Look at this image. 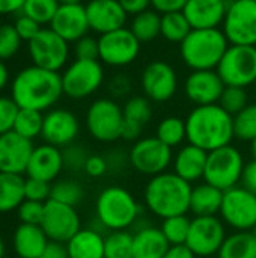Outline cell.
Masks as SVG:
<instances>
[{
  "label": "cell",
  "mask_w": 256,
  "mask_h": 258,
  "mask_svg": "<svg viewBox=\"0 0 256 258\" xmlns=\"http://www.w3.org/2000/svg\"><path fill=\"white\" fill-rule=\"evenodd\" d=\"M174 160L172 148L164 145L157 136L140 138L133 144L128 153V163L131 168L148 177L166 172Z\"/></svg>",
  "instance_id": "obj_10"
},
{
  "label": "cell",
  "mask_w": 256,
  "mask_h": 258,
  "mask_svg": "<svg viewBox=\"0 0 256 258\" xmlns=\"http://www.w3.org/2000/svg\"><path fill=\"white\" fill-rule=\"evenodd\" d=\"M228 5L223 0H189L183 9L192 29H219Z\"/></svg>",
  "instance_id": "obj_24"
},
{
  "label": "cell",
  "mask_w": 256,
  "mask_h": 258,
  "mask_svg": "<svg viewBox=\"0 0 256 258\" xmlns=\"http://www.w3.org/2000/svg\"><path fill=\"white\" fill-rule=\"evenodd\" d=\"M140 41L130 27H122L98 38L100 62L113 68L131 65L140 53Z\"/></svg>",
  "instance_id": "obj_13"
},
{
  "label": "cell",
  "mask_w": 256,
  "mask_h": 258,
  "mask_svg": "<svg viewBox=\"0 0 256 258\" xmlns=\"http://www.w3.org/2000/svg\"><path fill=\"white\" fill-rule=\"evenodd\" d=\"M48 27L53 29L59 36H62L66 42L78 41L91 30L86 8L81 3L60 5Z\"/></svg>",
  "instance_id": "obj_22"
},
{
  "label": "cell",
  "mask_w": 256,
  "mask_h": 258,
  "mask_svg": "<svg viewBox=\"0 0 256 258\" xmlns=\"http://www.w3.org/2000/svg\"><path fill=\"white\" fill-rule=\"evenodd\" d=\"M26 0H0V15L20 14Z\"/></svg>",
  "instance_id": "obj_57"
},
{
  "label": "cell",
  "mask_w": 256,
  "mask_h": 258,
  "mask_svg": "<svg viewBox=\"0 0 256 258\" xmlns=\"http://www.w3.org/2000/svg\"><path fill=\"white\" fill-rule=\"evenodd\" d=\"M65 245L69 258H106L104 236L95 228H81Z\"/></svg>",
  "instance_id": "obj_28"
},
{
  "label": "cell",
  "mask_w": 256,
  "mask_h": 258,
  "mask_svg": "<svg viewBox=\"0 0 256 258\" xmlns=\"http://www.w3.org/2000/svg\"><path fill=\"white\" fill-rule=\"evenodd\" d=\"M229 45L220 27L192 29L187 38L180 44V53L184 63L192 71L216 70Z\"/></svg>",
  "instance_id": "obj_5"
},
{
  "label": "cell",
  "mask_w": 256,
  "mask_h": 258,
  "mask_svg": "<svg viewBox=\"0 0 256 258\" xmlns=\"http://www.w3.org/2000/svg\"><path fill=\"white\" fill-rule=\"evenodd\" d=\"M74 54L75 59H86V60H100V50H98V39L94 36H83L74 42Z\"/></svg>",
  "instance_id": "obj_47"
},
{
  "label": "cell",
  "mask_w": 256,
  "mask_h": 258,
  "mask_svg": "<svg viewBox=\"0 0 256 258\" xmlns=\"http://www.w3.org/2000/svg\"><path fill=\"white\" fill-rule=\"evenodd\" d=\"M59 5H75V3H80L81 0H57Z\"/></svg>",
  "instance_id": "obj_59"
},
{
  "label": "cell",
  "mask_w": 256,
  "mask_h": 258,
  "mask_svg": "<svg viewBox=\"0 0 256 258\" xmlns=\"http://www.w3.org/2000/svg\"><path fill=\"white\" fill-rule=\"evenodd\" d=\"M51 194V183L27 177L24 181V198L29 201L47 203Z\"/></svg>",
  "instance_id": "obj_45"
},
{
  "label": "cell",
  "mask_w": 256,
  "mask_h": 258,
  "mask_svg": "<svg viewBox=\"0 0 256 258\" xmlns=\"http://www.w3.org/2000/svg\"><path fill=\"white\" fill-rule=\"evenodd\" d=\"M226 239L225 224L217 216H195L186 245L196 257H211L219 254Z\"/></svg>",
  "instance_id": "obj_15"
},
{
  "label": "cell",
  "mask_w": 256,
  "mask_h": 258,
  "mask_svg": "<svg viewBox=\"0 0 256 258\" xmlns=\"http://www.w3.org/2000/svg\"><path fill=\"white\" fill-rule=\"evenodd\" d=\"M84 8L91 30L100 35L125 27L128 14L119 0H89Z\"/></svg>",
  "instance_id": "obj_21"
},
{
  "label": "cell",
  "mask_w": 256,
  "mask_h": 258,
  "mask_svg": "<svg viewBox=\"0 0 256 258\" xmlns=\"http://www.w3.org/2000/svg\"><path fill=\"white\" fill-rule=\"evenodd\" d=\"M41 228L50 240L66 243L81 230V221L75 207L48 200L45 203Z\"/></svg>",
  "instance_id": "obj_17"
},
{
  "label": "cell",
  "mask_w": 256,
  "mask_h": 258,
  "mask_svg": "<svg viewBox=\"0 0 256 258\" xmlns=\"http://www.w3.org/2000/svg\"><path fill=\"white\" fill-rule=\"evenodd\" d=\"M143 95L154 103H166L177 94L178 74L175 68L164 60L149 62L140 76Z\"/></svg>",
  "instance_id": "obj_16"
},
{
  "label": "cell",
  "mask_w": 256,
  "mask_h": 258,
  "mask_svg": "<svg viewBox=\"0 0 256 258\" xmlns=\"http://www.w3.org/2000/svg\"><path fill=\"white\" fill-rule=\"evenodd\" d=\"M23 175L0 172V213L17 212L24 198Z\"/></svg>",
  "instance_id": "obj_30"
},
{
  "label": "cell",
  "mask_w": 256,
  "mask_h": 258,
  "mask_svg": "<svg viewBox=\"0 0 256 258\" xmlns=\"http://www.w3.org/2000/svg\"><path fill=\"white\" fill-rule=\"evenodd\" d=\"M219 258H256V237L253 231H235L226 236Z\"/></svg>",
  "instance_id": "obj_31"
},
{
  "label": "cell",
  "mask_w": 256,
  "mask_h": 258,
  "mask_svg": "<svg viewBox=\"0 0 256 258\" xmlns=\"http://www.w3.org/2000/svg\"><path fill=\"white\" fill-rule=\"evenodd\" d=\"M187 142L207 153L231 145L234 138V116L220 104L195 106L186 118Z\"/></svg>",
  "instance_id": "obj_2"
},
{
  "label": "cell",
  "mask_w": 256,
  "mask_h": 258,
  "mask_svg": "<svg viewBox=\"0 0 256 258\" xmlns=\"http://www.w3.org/2000/svg\"><path fill=\"white\" fill-rule=\"evenodd\" d=\"M255 2H256V0H255Z\"/></svg>",
  "instance_id": "obj_64"
},
{
  "label": "cell",
  "mask_w": 256,
  "mask_h": 258,
  "mask_svg": "<svg viewBox=\"0 0 256 258\" xmlns=\"http://www.w3.org/2000/svg\"><path fill=\"white\" fill-rule=\"evenodd\" d=\"M60 76L63 95L72 100H84L94 95L104 83V68L100 60L74 59Z\"/></svg>",
  "instance_id": "obj_8"
},
{
  "label": "cell",
  "mask_w": 256,
  "mask_h": 258,
  "mask_svg": "<svg viewBox=\"0 0 256 258\" xmlns=\"http://www.w3.org/2000/svg\"><path fill=\"white\" fill-rule=\"evenodd\" d=\"M80 133L78 118L68 109H50L44 115L41 138L45 144L57 148H65L77 139Z\"/></svg>",
  "instance_id": "obj_18"
},
{
  "label": "cell",
  "mask_w": 256,
  "mask_h": 258,
  "mask_svg": "<svg viewBox=\"0 0 256 258\" xmlns=\"http://www.w3.org/2000/svg\"><path fill=\"white\" fill-rule=\"evenodd\" d=\"M222 30L231 45L256 47L255 0H235L228 5Z\"/></svg>",
  "instance_id": "obj_14"
},
{
  "label": "cell",
  "mask_w": 256,
  "mask_h": 258,
  "mask_svg": "<svg viewBox=\"0 0 256 258\" xmlns=\"http://www.w3.org/2000/svg\"><path fill=\"white\" fill-rule=\"evenodd\" d=\"M244 165L246 162L241 151L232 144L210 151L204 181L220 189L222 192L229 190L241 183Z\"/></svg>",
  "instance_id": "obj_6"
},
{
  "label": "cell",
  "mask_w": 256,
  "mask_h": 258,
  "mask_svg": "<svg viewBox=\"0 0 256 258\" xmlns=\"http://www.w3.org/2000/svg\"><path fill=\"white\" fill-rule=\"evenodd\" d=\"M187 2L189 0H151V6L158 14H167L183 11Z\"/></svg>",
  "instance_id": "obj_52"
},
{
  "label": "cell",
  "mask_w": 256,
  "mask_h": 258,
  "mask_svg": "<svg viewBox=\"0 0 256 258\" xmlns=\"http://www.w3.org/2000/svg\"><path fill=\"white\" fill-rule=\"evenodd\" d=\"M163 258H196L187 245H170Z\"/></svg>",
  "instance_id": "obj_56"
},
{
  "label": "cell",
  "mask_w": 256,
  "mask_h": 258,
  "mask_svg": "<svg viewBox=\"0 0 256 258\" xmlns=\"http://www.w3.org/2000/svg\"><path fill=\"white\" fill-rule=\"evenodd\" d=\"M207 159L208 153L205 150L187 142L186 145H181L177 154L174 156V172L183 180L189 181L190 184L196 183L202 180L205 175Z\"/></svg>",
  "instance_id": "obj_25"
},
{
  "label": "cell",
  "mask_w": 256,
  "mask_h": 258,
  "mask_svg": "<svg viewBox=\"0 0 256 258\" xmlns=\"http://www.w3.org/2000/svg\"><path fill=\"white\" fill-rule=\"evenodd\" d=\"M250 153H252V157L256 160V139L250 144Z\"/></svg>",
  "instance_id": "obj_61"
},
{
  "label": "cell",
  "mask_w": 256,
  "mask_h": 258,
  "mask_svg": "<svg viewBox=\"0 0 256 258\" xmlns=\"http://www.w3.org/2000/svg\"><path fill=\"white\" fill-rule=\"evenodd\" d=\"M130 88H131V82L127 76L124 74H118L115 76L110 83H109V91L113 97H124L130 92Z\"/></svg>",
  "instance_id": "obj_51"
},
{
  "label": "cell",
  "mask_w": 256,
  "mask_h": 258,
  "mask_svg": "<svg viewBox=\"0 0 256 258\" xmlns=\"http://www.w3.org/2000/svg\"><path fill=\"white\" fill-rule=\"evenodd\" d=\"M104 257L133 258V233L128 230L109 231L104 237Z\"/></svg>",
  "instance_id": "obj_37"
},
{
  "label": "cell",
  "mask_w": 256,
  "mask_h": 258,
  "mask_svg": "<svg viewBox=\"0 0 256 258\" xmlns=\"http://www.w3.org/2000/svg\"><path fill=\"white\" fill-rule=\"evenodd\" d=\"M119 3L124 8V11L131 17L143 11H148L151 6V0H119Z\"/></svg>",
  "instance_id": "obj_54"
},
{
  "label": "cell",
  "mask_w": 256,
  "mask_h": 258,
  "mask_svg": "<svg viewBox=\"0 0 256 258\" xmlns=\"http://www.w3.org/2000/svg\"><path fill=\"white\" fill-rule=\"evenodd\" d=\"M234 138L250 144L256 139V103H249L234 115Z\"/></svg>",
  "instance_id": "obj_39"
},
{
  "label": "cell",
  "mask_w": 256,
  "mask_h": 258,
  "mask_svg": "<svg viewBox=\"0 0 256 258\" xmlns=\"http://www.w3.org/2000/svg\"><path fill=\"white\" fill-rule=\"evenodd\" d=\"M220 219L235 231H253L256 227V194L241 184L225 190Z\"/></svg>",
  "instance_id": "obj_12"
},
{
  "label": "cell",
  "mask_w": 256,
  "mask_h": 258,
  "mask_svg": "<svg viewBox=\"0 0 256 258\" xmlns=\"http://www.w3.org/2000/svg\"><path fill=\"white\" fill-rule=\"evenodd\" d=\"M152 101L145 95H133L122 106L124 112V124L137 127L140 130L145 128L146 124L152 119Z\"/></svg>",
  "instance_id": "obj_33"
},
{
  "label": "cell",
  "mask_w": 256,
  "mask_h": 258,
  "mask_svg": "<svg viewBox=\"0 0 256 258\" xmlns=\"http://www.w3.org/2000/svg\"><path fill=\"white\" fill-rule=\"evenodd\" d=\"M192 189L193 186L189 181L178 177L174 171H166L149 178L145 184L143 200L146 209L163 221L190 212Z\"/></svg>",
  "instance_id": "obj_3"
},
{
  "label": "cell",
  "mask_w": 256,
  "mask_h": 258,
  "mask_svg": "<svg viewBox=\"0 0 256 258\" xmlns=\"http://www.w3.org/2000/svg\"><path fill=\"white\" fill-rule=\"evenodd\" d=\"M253 234H255V237H256V227H255V230H253Z\"/></svg>",
  "instance_id": "obj_63"
},
{
  "label": "cell",
  "mask_w": 256,
  "mask_h": 258,
  "mask_svg": "<svg viewBox=\"0 0 256 258\" xmlns=\"http://www.w3.org/2000/svg\"><path fill=\"white\" fill-rule=\"evenodd\" d=\"M169 246L161 230L154 225L136 227L133 233V258H163Z\"/></svg>",
  "instance_id": "obj_27"
},
{
  "label": "cell",
  "mask_w": 256,
  "mask_h": 258,
  "mask_svg": "<svg viewBox=\"0 0 256 258\" xmlns=\"http://www.w3.org/2000/svg\"><path fill=\"white\" fill-rule=\"evenodd\" d=\"M219 104L229 113V115H237L241 112L247 104H249V95L246 88L240 86H225Z\"/></svg>",
  "instance_id": "obj_42"
},
{
  "label": "cell",
  "mask_w": 256,
  "mask_h": 258,
  "mask_svg": "<svg viewBox=\"0 0 256 258\" xmlns=\"http://www.w3.org/2000/svg\"><path fill=\"white\" fill-rule=\"evenodd\" d=\"M216 71L225 86L247 88L256 82L255 45H229Z\"/></svg>",
  "instance_id": "obj_9"
},
{
  "label": "cell",
  "mask_w": 256,
  "mask_h": 258,
  "mask_svg": "<svg viewBox=\"0 0 256 258\" xmlns=\"http://www.w3.org/2000/svg\"><path fill=\"white\" fill-rule=\"evenodd\" d=\"M35 147L33 141L9 132L0 136V172L26 174Z\"/></svg>",
  "instance_id": "obj_20"
},
{
  "label": "cell",
  "mask_w": 256,
  "mask_h": 258,
  "mask_svg": "<svg viewBox=\"0 0 256 258\" xmlns=\"http://www.w3.org/2000/svg\"><path fill=\"white\" fill-rule=\"evenodd\" d=\"M223 192L204 181L192 189L190 212L195 216H217L220 213Z\"/></svg>",
  "instance_id": "obj_29"
},
{
  "label": "cell",
  "mask_w": 256,
  "mask_h": 258,
  "mask_svg": "<svg viewBox=\"0 0 256 258\" xmlns=\"http://www.w3.org/2000/svg\"><path fill=\"white\" fill-rule=\"evenodd\" d=\"M155 136L169 148L181 147L184 144V141H187L186 119H183L180 116L163 118L157 125Z\"/></svg>",
  "instance_id": "obj_34"
},
{
  "label": "cell",
  "mask_w": 256,
  "mask_h": 258,
  "mask_svg": "<svg viewBox=\"0 0 256 258\" xmlns=\"http://www.w3.org/2000/svg\"><path fill=\"white\" fill-rule=\"evenodd\" d=\"M57 0H26L21 14L30 17L41 26L50 24L59 9Z\"/></svg>",
  "instance_id": "obj_41"
},
{
  "label": "cell",
  "mask_w": 256,
  "mask_h": 258,
  "mask_svg": "<svg viewBox=\"0 0 256 258\" xmlns=\"http://www.w3.org/2000/svg\"><path fill=\"white\" fill-rule=\"evenodd\" d=\"M130 30L140 42H151L161 36V14L155 9L143 11L130 21Z\"/></svg>",
  "instance_id": "obj_32"
},
{
  "label": "cell",
  "mask_w": 256,
  "mask_h": 258,
  "mask_svg": "<svg viewBox=\"0 0 256 258\" xmlns=\"http://www.w3.org/2000/svg\"><path fill=\"white\" fill-rule=\"evenodd\" d=\"M48 242L41 225L20 224L12 234V248L20 258H39Z\"/></svg>",
  "instance_id": "obj_26"
},
{
  "label": "cell",
  "mask_w": 256,
  "mask_h": 258,
  "mask_svg": "<svg viewBox=\"0 0 256 258\" xmlns=\"http://www.w3.org/2000/svg\"><path fill=\"white\" fill-rule=\"evenodd\" d=\"M223 2H225L226 5H231V3H232V2H235V0H223Z\"/></svg>",
  "instance_id": "obj_62"
},
{
  "label": "cell",
  "mask_w": 256,
  "mask_h": 258,
  "mask_svg": "<svg viewBox=\"0 0 256 258\" xmlns=\"http://www.w3.org/2000/svg\"><path fill=\"white\" fill-rule=\"evenodd\" d=\"M142 209L133 194L122 186H109L95 201L97 222L107 231H122L136 225Z\"/></svg>",
  "instance_id": "obj_4"
},
{
  "label": "cell",
  "mask_w": 256,
  "mask_h": 258,
  "mask_svg": "<svg viewBox=\"0 0 256 258\" xmlns=\"http://www.w3.org/2000/svg\"><path fill=\"white\" fill-rule=\"evenodd\" d=\"M5 251H6V248H5V242H3V239L0 237V258L5 257Z\"/></svg>",
  "instance_id": "obj_60"
},
{
  "label": "cell",
  "mask_w": 256,
  "mask_h": 258,
  "mask_svg": "<svg viewBox=\"0 0 256 258\" xmlns=\"http://www.w3.org/2000/svg\"><path fill=\"white\" fill-rule=\"evenodd\" d=\"M63 168L65 163H63L62 150L50 144H42L35 147L26 174L30 178H38L47 183H53L60 175Z\"/></svg>",
  "instance_id": "obj_23"
},
{
  "label": "cell",
  "mask_w": 256,
  "mask_h": 258,
  "mask_svg": "<svg viewBox=\"0 0 256 258\" xmlns=\"http://www.w3.org/2000/svg\"><path fill=\"white\" fill-rule=\"evenodd\" d=\"M109 168H110V165H109V160L106 157L98 156V154H92L88 157L83 171L86 172V175H89L92 178H100L109 171Z\"/></svg>",
  "instance_id": "obj_50"
},
{
  "label": "cell",
  "mask_w": 256,
  "mask_h": 258,
  "mask_svg": "<svg viewBox=\"0 0 256 258\" xmlns=\"http://www.w3.org/2000/svg\"><path fill=\"white\" fill-rule=\"evenodd\" d=\"M14 27H15L17 33L20 35V38L26 42L32 41L42 29V26L39 23H36L35 20H32L30 17H27L21 12L18 14V17L14 21Z\"/></svg>",
  "instance_id": "obj_49"
},
{
  "label": "cell",
  "mask_w": 256,
  "mask_h": 258,
  "mask_svg": "<svg viewBox=\"0 0 256 258\" xmlns=\"http://www.w3.org/2000/svg\"><path fill=\"white\" fill-rule=\"evenodd\" d=\"M39 258H69L65 243L50 240Z\"/></svg>",
  "instance_id": "obj_55"
},
{
  "label": "cell",
  "mask_w": 256,
  "mask_h": 258,
  "mask_svg": "<svg viewBox=\"0 0 256 258\" xmlns=\"http://www.w3.org/2000/svg\"><path fill=\"white\" fill-rule=\"evenodd\" d=\"M124 127L122 106L113 98H98L91 103L86 112V128L89 135L104 144L121 139Z\"/></svg>",
  "instance_id": "obj_7"
},
{
  "label": "cell",
  "mask_w": 256,
  "mask_h": 258,
  "mask_svg": "<svg viewBox=\"0 0 256 258\" xmlns=\"http://www.w3.org/2000/svg\"><path fill=\"white\" fill-rule=\"evenodd\" d=\"M190 225H192V219L187 215H178L163 219L160 230L164 234L169 245H186Z\"/></svg>",
  "instance_id": "obj_40"
},
{
  "label": "cell",
  "mask_w": 256,
  "mask_h": 258,
  "mask_svg": "<svg viewBox=\"0 0 256 258\" xmlns=\"http://www.w3.org/2000/svg\"><path fill=\"white\" fill-rule=\"evenodd\" d=\"M225 83L216 70L192 71L184 82L186 97L195 106L219 104Z\"/></svg>",
  "instance_id": "obj_19"
},
{
  "label": "cell",
  "mask_w": 256,
  "mask_h": 258,
  "mask_svg": "<svg viewBox=\"0 0 256 258\" xmlns=\"http://www.w3.org/2000/svg\"><path fill=\"white\" fill-rule=\"evenodd\" d=\"M42 124H44V112H38L32 109H20L12 132L18 133L20 136L29 141H33L38 136H41Z\"/></svg>",
  "instance_id": "obj_36"
},
{
  "label": "cell",
  "mask_w": 256,
  "mask_h": 258,
  "mask_svg": "<svg viewBox=\"0 0 256 258\" xmlns=\"http://www.w3.org/2000/svg\"><path fill=\"white\" fill-rule=\"evenodd\" d=\"M192 32V26L183 11L161 14V36L169 42L181 44Z\"/></svg>",
  "instance_id": "obj_35"
},
{
  "label": "cell",
  "mask_w": 256,
  "mask_h": 258,
  "mask_svg": "<svg viewBox=\"0 0 256 258\" xmlns=\"http://www.w3.org/2000/svg\"><path fill=\"white\" fill-rule=\"evenodd\" d=\"M63 153V163H65V168L68 169H72V171H80L84 168V163L88 160V153L84 151L83 147L80 145H68L65 147V151Z\"/></svg>",
  "instance_id": "obj_48"
},
{
  "label": "cell",
  "mask_w": 256,
  "mask_h": 258,
  "mask_svg": "<svg viewBox=\"0 0 256 258\" xmlns=\"http://www.w3.org/2000/svg\"><path fill=\"white\" fill-rule=\"evenodd\" d=\"M63 95L60 73L30 65L11 83V97L20 109L48 112Z\"/></svg>",
  "instance_id": "obj_1"
},
{
  "label": "cell",
  "mask_w": 256,
  "mask_h": 258,
  "mask_svg": "<svg viewBox=\"0 0 256 258\" xmlns=\"http://www.w3.org/2000/svg\"><path fill=\"white\" fill-rule=\"evenodd\" d=\"M243 187H246L247 190L256 194V160L252 159L250 162H246L244 169H243V175H241V183Z\"/></svg>",
  "instance_id": "obj_53"
},
{
  "label": "cell",
  "mask_w": 256,
  "mask_h": 258,
  "mask_svg": "<svg viewBox=\"0 0 256 258\" xmlns=\"http://www.w3.org/2000/svg\"><path fill=\"white\" fill-rule=\"evenodd\" d=\"M23 39L17 33L14 24H0V60L12 59L21 48Z\"/></svg>",
  "instance_id": "obj_43"
},
{
  "label": "cell",
  "mask_w": 256,
  "mask_h": 258,
  "mask_svg": "<svg viewBox=\"0 0 256 258\" xmlns=\"http://www.w3.org/2000/svg\"><path fill=\"white\" fill-rule=\"evenodd\" d=\"M8 83H9V70L5 60H0V92L8 86Z\"/></svg>",
  "instance_id": "obj_58"
},
{
  "label": "cell",
  "mask_w": 256,
  "mask_h": 258,
  "mask_svg": "<svg viewBox=\"0 0 256 258\" xmlns=\"http://www.w3.org/2000/svg\"><path fill=\"white\" fill-rule=\"evenodd\" d=\"M84 198V189L83 186L71 178L59 180L56 183H51V194L50 200H54L57 203L77 207Z\"/></svg>",
  "instance_id": "obj_38"
},
{
  "label": "cell",
  "mask_w": 256,
  "mask_h": 258,
  "mask_svg": "<svg viewBox=\"0 0 256 258\" xmlns=\"http://www.w3.org/2000/svg\"><path fill=\"white\" fill-rule=\"evenodd\" d=\"M44 210H45V203L24 200L21 206L17 209V216L20 219V224L41 225L44 218Z\"/></svg>",
  "instance_id": "obj_44"
},
{
  "label": "cell",
  "mask_w": 256,
  "mask_h": 258,
  "mask_svg": "<svg viewBox=\"0 0 256 258\" xmlns=\"http://www.w3.org/2000/svg\"><path fill=\"white\" fill-rule=\"evenodd\" d=\"M20 107L12 100V97L0 95V136L14 130L15 118L18 115Z\"/></svg>",
  "instance_id": "obj_46"
},
{
  "label": "cell",
  "mask_w": 256,
  "mask_h": 258,
  "mask_svg": "<svg viewBox=\"0 0 256 258\" xmlns=\"http://www.w3.org/2000/svg\"><path fill=\"white\" fill-rule=\"evenodd\" d=\"M27 50L32 65L56 73L65 70L69 59V42L50 27H42L39 33L27 42Z\"/></svg>",
  "instance_id": "obj_11"
}]
</instances>
